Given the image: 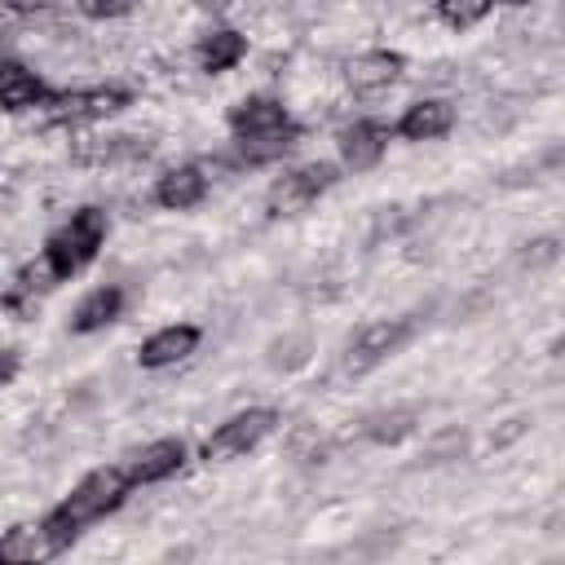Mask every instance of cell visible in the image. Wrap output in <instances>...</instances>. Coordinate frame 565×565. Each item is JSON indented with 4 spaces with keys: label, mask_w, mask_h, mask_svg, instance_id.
<instances>
[{
    "label": "cell",
    "mask_w": 565,
    "mask_h": 565,
    "mask_svg": "<svg viewBox=\"0 0 565 565\" xmlns=\"http://www.w3.org/2000/svg\"><path fill=\"white\" fill-rule=\"evenodd\" d=\"M106 234H110V216H106L102 207H93V203H88V207L71 212V216H66V221L44 238L40 256H35V260H26V265L18 269L13 287L40 300L44 291H53V287H62L66 278H75L79 269H88V265L97 260V252H102Z\"/></svg>",
    "instance_id": "cell-1"
},
{
    "label": "cell",
    "mask_w": 565,
    "mask_h": 565,
    "mask_svg": "<svg viewBox=\"0 0 565 565\" xmlns=\"http://www.w3.org/2000/svg\"><path fill=\"white\" fill-rule=\"evenodd\" d=\"M128 494H132L128 472H124L119 463H102V468L84 472V477L71 486V494H66L62 503H53L40 521H44V530L53 534V543L66 552L88 525H97V521H106L110 512H119V508L128 503Z\"/></svg>",
    "instance_id": "cell-2"
},
{
    "label": "cell",
    "mask_w": 565,
    "mask_h": 565,
    "mask_svg": "<svg viewBox=\"0 0 565 565\" xmlns=\"http://www.w3.org/2000/svg\"><path fill=\"white\" fill-rule=\"evenodd\" d=\"M278 411L274 406H247L238 415H230L225 424H216L203 441H199V459L203 463H230V459H243L247 450H256L274 428H278Z\"/></svg>",
    "instance_id": "cell-3"
},
{
    "label": "cell",
    "mask_w": 565,
    "mask_h": 565,
    "mask_svg": "<svg viewBox=\"0 0 565 565\" xmlns=\"http://www.w3.org/2000/svg\"><path fill=\"white\" fill-rule=\"evenodd\" d=\"M340 181V163H327V159H313V163H300L282 177L269 181L265 190V212L269 216H296L305 212L309 203H318L331 185Z\"/></svg>",
    "instance_id": "cell-4"
},
{
    "label": "cell",
    "mask_w": 565,
    "mask_h": 565,
    "mask_svg": "<svg viewBox=\"0 0 565 565\" xmlns=\"http://www.w3.org/2000/svg\"><path fill=\"white\" fill-rule=\"evenodd\" d=\"M128 102H132V93H128V88H115V84H97V88L53 93L44 106H49V124H97V119H110V115H119Z\"/></svg>",
    "instance_id": "cell-5"
},
{
    "label": "cell",
    "mask_w": 565,
    "mask_h": 565,
    "mask_svg": "<svg viewBox=\"0 0 565 565\" xmlns=\"http://www.w3.org/2000/svg\"><path fill=\"white\" fill-rule=\"evenodd\" d=\"M411 335H415V322H411V318H380V322H366V327L353 335V344H349V358H344L349 375L375 371V366L388 362Z\"/></svg>",
    "instance_id": "cell-6"
},
{
    "label": "cell",
    "mask_w": 565,
    "mask_h": 565,
    "mask_svg": "<svg viewBox=\"0 0 565 565\" xmlns=\"http://www.w3.org/2000/svg\"><path fill=\"white\" fill-rule=\"evenodd\" d=\"M388 141H393V124L384 119H353L349 128H340V168L344 172H371L380 168V159L388 154Z\"/></svg>",
    "instance_id": "cell-7"
},
{
    "label": "cell",
    "mask_w": 565,
    "mask_h": 565,
    "mask_svg": "<svg viewBox=\"0 0 565 565\" xmlns=\"http://www.w3.org/2000/svg\"><path fill=\"white\" fill-rule=\"evenodd\" d=\"M199 344H203V327H194V322H168V327H159L154 335H146L137 344V366L141 371H168V366L185 362Z\"/></svg>",
    "instance_id": "cell-8"
},
{
    "label": "cell",
    "mask_w": 565,
    "mask_h": 565,
    "mask_svg": "<svg viewBox=\"0 0 565 565\" xmlns=\"http://www.w3.org/2000/svg\"><path fill=\"white\" fill-rule=\"evenodd\" d=\"M185 459H190V446H185L181 437H154L150 446H141V450L124 463V472H128L132 490H137V486H159V481L177 477V472L185 468Z\"/></svg>",
    "instance_id": "cell-9"
},
{
    "label": "cell",
    "mask_w": 565,
    "mask_h": 565,
    "mask_svg": "<svg viewBox=\"0 0 565 565\" xmlns=\"http://www.w3.org/2000/svg\"><path fill=\"white\" fill-rule=\"evenodd\" d=\"M402 71H406V57H402L397 49H366V53L349 57V66H344V84H349L353 93L371 97V93L393 88V84L402 79Z\"/></svg>",
    "instance_id": "cell-10"
},
{
    "label": "cell",
    "mask_w": 565,
    "mask_h": 565,
    "mask_svg": "<svg viewBox=\"0 0 565 565\" xmlns=\"http://www.w3.org/2000/svg\"><path fill=\"white\" fill-rule=\"evenodd\" d=\"M150 199L163 207V212H190L207 199V172L199 163H177L168 172L154 177V190Z\"/></svg>",
    "instance_id": "cell-11"
},
{
    "label": "cell",
    "mask_w": 565,
    "mask_h": 565,
    "mask_svg": "<svg viewBox=\"0 0 565 565\" xmlns=\"http://www.w3.org/2000/svg\"><path fill=\"white\" fill-rule=\"evenodd\" d=\"M287 119H291V115H287V106H282L278 97H269V93H247L243 102L230 106L225 128H230L234 141H243V137H260V132H269V128H282Z\"/></svg>",
    "instance_id": "cell-12"
},
{
    "label": "cell",
    "mask_w": 565,
    "mask_h": 565,
    "mask_svg": "<svg viewBox=\"0 0 565 565\" xmlns=\"http://www.w3.org/2000/svg\"><path fill=\"white\" fill-rule=\"evenodd\" d=\"M450 128H455V106L446 97H424V102H411L402 110V119L393 124V137H402V141H441Z\"/></svg>",
    "instance_id": "cell-13"
},
{
    "label": "cell",
    "mask_w": 565,
    "mask_h": 565,
    "mask_svg": "<svg viewBox=\"0 0 565 565\" xmlns=\"http://www.w3.org/2000/svg\"><path fill=\"white\" fill-rule=\"evenodd\" d=\"M53 97V88L22 62L13 57H0V110L4 115H22V110H35Z\"/></svg>",
    "instance_id": "cell-14"
},
{
    "label": "cell",
    "mask_w": 565,
    "mask_h": 565,
    "mask_svg": "<svg viewBox=\"0 0 565 565\" xmlns=\"http://www.w3.org/2000/svg\"><path fill=\"white\" fill-rule=\"evenodd\" d=\"M49 556H62V547L53 543L44 521H18L0 534V565H35Z\"/></svg>",
    "instance_id": "cell-15"
},
{
    "label": "cell",
    "mask_w": 565,
    "mask_h": 565,
    "mask_svg": "<svg viewBox=\"0 0 565 565\" xmlns=\"http://www.w3.org/2000/svg\"><path fill=\"white\" fill-rule=\"evenodd\" d=\"M243 57H247V35L234 31V26H212V31H203L199 44H194V62H199L203 75H225V71H234Z\"/></svg>",
    "instance_id": "cell-16"
},
{
    "label": "cell",
    "mask_w": 565,
    "mask_h": 565,
    "mask_svg": "<svg viewBox=\"0 0 565 565\" xmlns=\"http://www.w3.org/2000/svg\"><path fill=\"white\" fill-rule=\"evenodd\" d=\"M124 313V287L106 282V287H93L75 309H71V331L75 335H93V331H106L115 318Z\"/></svg>",
    "instance_id": "cell-17"
},
{
    "label": "cell",
    "mask_w": 565,
    "mask_h": 565,
    "mask_svg": "<svg viewBox=\"0 0 565 565\" xmlns=\"http://www.w3.org/2000/svg\"><path fill=\"white\" fill-rule=\"evenodd\" d=\"M300 137H305V128H300L296 119H287L282 128H269V132H260V137H243V141H234V146H238V159H243V163L260 168V163H278L282 154H291V150L300 146Z\"/></svg>",
    "instance_id": "cell-18"
},
{
    "label": "cell",
    "mask_w": 565,
    "mask_h": 565,
    "mask_svg": "<svg viewBox=\"0 0 565 565\" xmlns=\"http://www.w3.org/2000/svg\"><path fill=\"white\" fill-rule=\"evenodd\" d=\"M433 13L450 31H472V26H481L494 13V0H437Z\"/></svg>",
    "instance_id": "cell-19"
},
{
    "label": "cell",
    "mask_w": 565,
    "mask_h": 565,
    "mask_svg": "<svg viewBox=\"0 0 565 565\" xmlns=\"http://www.w3.org/2000/svg\"><path fill=\"white\" fill-rule=\"evenodd\" d=\"M415 419H419V411H415V406L384 411V415L366 419V437H371V441H380V446H397L406 433H415Z\"/></svg>",
    "instance_id": "cell-20"
},
{
    "label": "cell",
    "mask_w": 565,
    "mask_h": 565,
    "mask_svg": "<svg viewBox=\"0 0 565 565\" xmlns=\"http://www.w3.org/2000/svg\"><path fill=\"white\" fill-rule=\"evenodd\" d=\"M141 0H79V13L88 22H115V18H128Z\"/></svg>",
    "instance_id": "cell-21"
},
{
    "label": "cell",
    "mask_w": 565,
    "mask_h": 565,
    "mask_svg": "<svg viewBox=\"0 0 565 565\" xmlns=\"http://www.w3.org/2000/svg\"><path fill=\"white\" fill-rule=\"evenodd\" d=\"M22 371V353L18 349H0V388H9Z\"/></svg>",
    "instance_id": "cell-22"
},
{
    "label": "cell",
    "mask_w": 565,
    "mask_h": 565,
    "mask_svg": "<svg viewBox=\"0 0 565 565\" xmlns=\"http://www.w3.org/2000/svg\"><path fill=\"white\" fill-rule=\"evenodd\" d=\"M543 260H556V238H539V243H530L525 265H543Z\"/></svg>",
    "instance_id": "cell-23"
},
{
    "label": "cell",
    "mask_w": 565,
    "mask_h": 565,
    "mask_svg": "<svg viewBox=\"0 0 565 565\" xmlns=\"http://www.w3.org/2000/svg\"><path fill=\"white\" fill-rule=\"evenodd\" d=\"M9 13H22V18H31V13H44V9H53L57 0H0Z\"/></svg>",
    "instance_id": "cell-24"
},
{
    "label": "cell",
    "mask_w": 565,
    "mask_h": 565,
    "mask_svg": "<svg viewBox=\"0 0 565 565\" xmlns=\"http://www.w3.org/2000/svg\"><path fill=\"white\" fill-rule=\"evenodd\" d=\"M190 4H194V9H207V13H221L230 0H190Z\"/></svg>",
    "instance_id": "cell-25"
},
{
    "label": "cell",
    "mask_w": 565,
    "mask_h": 565,
    "mask_svg": "<svg viewBox=\"0 0 565 565\" xmlns=\"http://www.w3.org/2000/svg\"><path fill=\"white\" fill-rule=\"evenodd\" d=\"M494 4H530V0H494Z\"/></svg>",
    "instance_id": "cell-26"
}]
</instances>
